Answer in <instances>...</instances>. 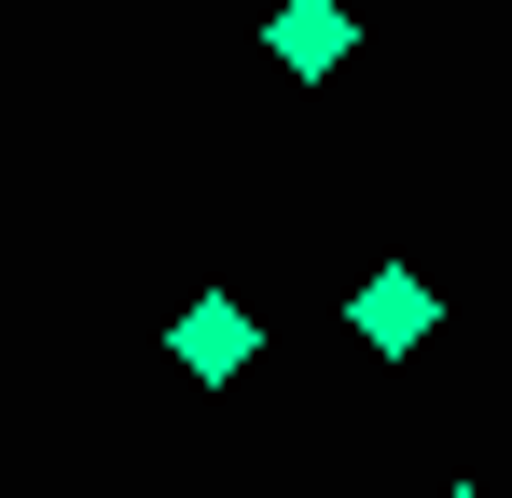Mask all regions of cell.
Instances as JSON below:
<instances>
[{
    "label": "cell",
    "mask_w": 512,
    "mask_h": 498,
    "mask_svg": "<svg viewBox=\"0 0 512 498\" xmlns=\"http://www.w3.org/2000/svg\"><path fill=\"white\" fill-rule=\"evenodd\" d=\"M167 360H180V374H194V388H236V374H250V360H263V319H250V305H236V291H194V305H180V319H167Z\"/></svg>",
    "instance_id": "obj_2"
},
{
    "label": "cell",
    "mask_w": 512,
    "mask_h": 498,
    "mask_svg": "<svg viewBox=\"0 0 512 498\" xmlns=\"http://www.w3.org/2000/svg\"><path fill=\"white\" fill-rule=\"evenodd\" d=\"M346 42H360V14H346V0H277V14H263V56H277L291 83H333Z\"/></svg>",
    "instance_id": "obj_3"
},
{
    "label": "cell",
    "mask_w": 512,
    "mask_h": 498,
    "mask_svg": "<svg viewBox=\"0 0 512 498\" xmlns=\"http://www.w3.org/2000/svg\"><path fill=\"white\" fill-rule=\"evenodd\" d=\"M457 498H471V485H457Z\"/></svg>",
    "instance_id": "obj_4"
},
{
    "label": "cell",
    "mask_w": 512,
    "mask_h": 498,
    "mask_svg": "<svg viewBox=\"0 0 512 498\" xmlns=\"http://www.w3.org/2000/svg\"><path fill=\"white\" fill-rule=\"evenodd\" d=\"M346 332H360V346H374V360H416L429 332H443V291H429L416 263H374V277H360V291H346Z\"/></svg>",
    "instance_id": "obj_1"
}]
</instances>
